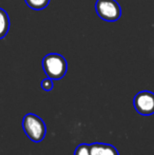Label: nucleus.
Instances as JSON below:
<instances>
[{
    "label": "nucleus",
    "mask_w": 154,
    "mask_h": 155,
    "mask_svg": "<svg viewBox=\"0 0 154 155\" xmlns=\"http://www.w3.org/2000/svg\"><path fill=\"white\" fill-rule=\"evenodd\" d=\"M10 29V18L3 8H0V39L3 38Z\"/></svg>",
    "instance_id": "obj_5"
},
{
    "label": "nucleus",
    "mask_w": 154,
    "mask_h": 155,
    "mask_svg": "<svg viewBox=\"0 0 154 155\" xmlns=\"http://www.w3.org/2000/svg\"><path fill=\"white\" fill-rule=\"evenodd\" d=\"M95 11L103 20L116 21L120 17L121 10L115 0H97Z\"/></svg>",
    "instance_id": "obj_3"
},
{
    "label": "nucleus",
    "mask_w": 154,
    "mask_h": 155,
    "mask_svg": "<svg viewBox=\"0 0 154 155\" xmlns=\"http://www.w3.org/2000/svg\"><path fill=\"white\" fill-rule=\"evenodd\" d=\"M103 143H93L89 145V153L90 155H103Z\"/></svg>",
    "instance_id": "obj_7"
},
{
    "label": "nucleus",
    "mask_w": 154,
    "mask_h": 155,
    "mask_svg": "<svg viewBox=\"0 0 154 155\" xmlns=\"http://www.w3.org/2000/svg\"><path fill=\"white\" fill-rule=\"evenodd\" d=\"M22 129L25 135L33 143H40L41 140H43L47 133L44 121L33 113L25 115L22 119Z\"/></svg>",
    "instance_id": "obj_1"
},
{
    "label": "nucleus",
    "mask_w": 154,
    "mask_h": 155,
    "mask_svg": "<svg viewBox=\"0 0 154 155\" xmlns=\"http://www.w3.org/2000/svg\"><path fill=\"white\" fill-rule=\"evenodd\" d=\"M103 155H119L116 148L109 143H103Z\"/></svg>",
    "instance_id": "obj_9"
},
{
    "label": "nucleus",
    "mask_w": 154,
    "mask_h": 155,
    "mask_svg": "<svg viewBox=\"0 0 154 155\" xmlns=\"http://www.w3.org/2000/svg\"><path fill=\"white\" fill-rule=\"evenodd\" d=\"M74 155H90L89 153V145L87 143H80L75 149Z\"/></svg>",
    "instance_id": "obj_8"
},
{
    "label": "nucleus",
    "mask_w": 154,
    "mask_h": 155,
    "mask_svg": "<svg viewBox=\"0 0 154 155\" xmlns=\"http://www.w3.org/2000/svg\"><path fill=\"white\" fill-rule=\"evenodd\" d=\"M134 109L143 116L154 114V93L150 91H142L134 96Z\"/></svg>",
    "instance_id": "obj_4"
},
{
    "label": "nucleus",
    "mask_w": 154,
    "mask_h": 155,
    "mask_svg": "<svg viewBox=\"0 0 154 155\" xmlns=\"http://www.w3.org/2000/svg\"><path fill=\"white\" fill-rule=\"evenodd\" d=\"M41 88H42V90L47 91V92L51 91L52 89H53V79H51V78H49V77L43 79L42 81H41Z\"/></svg>",
    "instance_id": "obj_10"
},
{
    "label": "nucleus",
    "mask_w": 154,
    "mask_h": 155,
    "mask_svg": "<svg viewBox=\"0 0 154 155\" xmlns=\"http://www.w3.org/2000/svg\"><path fill=\"white\" fill-rule=\"evenodd\" d=\"M67 61L59 54H48L42 59V69L45 75L53 80L61 79L67 73Z\"/></svg>",
    "instance_id": "obj_2"
},
{
    "label": "nucleus",
    "mask_w": 154,
    "mask_h": 155,
    "mask_svg": "<svg viewBox=\"0 0 154 155\" xmlns=\"http://www.w3.org/2000/svg\"><path fill=\"white\" fill-rule=\"evenodd\" d=\"M50 0H25V3L29 5V8H31L32 10L35 11H40L43 10L45 6L49 4Z\"/></svg>",
    "instance_id": "obj_6"
}]
</instances>
